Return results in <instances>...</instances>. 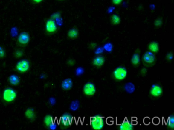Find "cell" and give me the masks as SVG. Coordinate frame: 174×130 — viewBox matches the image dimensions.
<instances>
[{
    "label": "cell",
    "instance_id": "6da1fadb",
    "mask_svg": "<svg viewBox=\"0 0 174 130\" xmlns=\"http://www.w3.org/2000/svg\"><path fill=\"white\" fill-rule=\"evenodd\" d=\"M17 96L16 92L11 88H7L4 91L3 99L7 102H11L16 99Z\"/></svg>",
    "mask_w": 174,
    "mask_h": 130
},
{
    "label": "cell",
    "instance_id": "7a4b0ae2",
    "mask_svg": "<svg viewBox=\"0 0 174 130\" xmlns=\"http://www.w3.org/2000/svg\"><path fill=\"white\" fill-rule=\"evenodd\" d=\"M30 41V36L26 32H23L19 34L17 40V43L19 46L24 47L28 44Z\"/></svg>",
    "mask_w": 174,
    "mask_h": 130
},
{
    "label": "cell",
    "instance_id": "3957f363",
    "mask_svg": "<svg viewBox=\"0 0 174 130\" xmlns=\"http://www.w3.org/2000/svg\"><path fill=\"white\" fill-rule=\"evenodd\" d=\"M29 68V62L28 60L26 59L19 61L16 65V70L19 72H25L28 71Z\"/></svg>",
    "mask_w": 174,
    "mask_h": 130
},
{
    "label": "cell",
    "instance_id": "277c9868",
    "mask_svg": "<svg viewBox=\"0 0 174 130\" xmlns=\"http://www.w3.org/2000/svg\"><path fill=\"white\" fill-rule=\"evenodd\" d=\"M127 74V71L125 68L120 67L117 68L114 70V75L116 79L119 80L123 79Z\"/></svg>",
    "mask_w": 174,
    "mask_h": 130
},
{
    "label": "cell",
    "instance_id": "5b68a950",
    "mask_svg": "<svg viewBox=\"0 0 174 130\" xmlns=\"http://www.w3.org/2000/svg\"><path fill=\"white\" fill-rule=\"evenodd\" d=\"M83 90L84 94L88 96H92L95 94L96 88L93 83L88 82L84 85Z\"/></svg>",
    "mask_w": 174,
    "mask_h": 130
},
{
    "label": "cell",
    "instance_id": "8992f818",
    "mask_svg": "<svg viewBox=\"0 0 174 130\" xmlns=\"http://www.w3.org/2000/svg\"><path fill=\"white\" fill-rule=\"evenodd\" d=\"M91 126L95 129H100L103 127L102 119L100 117H94L91 120Z\"/></svg>",
    "mask_w": 174,
    "mask_h": 130
},
{
    "label": "cell",
    "instance_id": "52a82bcc",
    "mask_svg": "<svg viewBox=\"0 0 174 130\" xmlns=\"http://www.w3.org/2000/svg\"><path fill=\"white\" fill-rule=\"evenodd\" d=\"M46 27L47 31L49 33H54L57 30V26L55 22L52 19H49L47 21Z\"/></svg>",
    "mask_w": 174,
    "mask_h": 130
},
{
    "label": "cell",
    "instance_id": "ba28073f",
    "mask_svg": "<svg viewBox=\"0 0 174 130\" xmlns=\"http://www.w3.org/2000/svg\"><path fill=\"white\" fill-rule=\"evenodd\" d=\"M150 92L153 96L158 97L162 93V88L158 85H153L151 88Z\"/></svg>",
    "mask_w": 174,
    "mask_h": 130
},
{
    "label": "cell",
    "instance_id": "9c48e42d",
    "mask_svg": "<svg viewBox=\"0 0 174 130\" xmlns=\"http://www.w3.org/2000/svg\"><path fill=\"white\" fill-rule=\"evenodd\" d=\"M143 60L146 63H152L155 60V56L153 53L147 51L144 54L143 57Z\"/></svg>",
    "mask_w": 174,
    "mask_h": 130
},
{
    "label": "cell",
    "instance_id": "30bf717a",
    "mask_svg": "<svg viewBox=\"0 0 174 130\" xmlns=\"http://www.w3.org/2000/svg\"><path fill=\"white\" fill-rule=\"evenodd\" d=\"M105 61V58L103 56L99 55L96 56L93 59V63L94 66L97 67H100L104 64Z\"/></svg>",
    "mask_w": 174,
    "mask_h": 130
},
{
    "label": "cell",
    "instance_id": "8fae6325",
    "mask_svg": "<svg viewBox=\"0 0 174 130\" xmlns=\"http://www.w3.org/2000/svg\"><path fill=\"white\" fill-rule=\"evenodd\" d=\"M73 81L69 78L64 79L61 84L62 88L64 90H70L73 87Z\"/></svg>",
    "mask_w": 174,
    "mask_h": 130
},
{
    "label": "cell",
    "instance_id": "7c38bea8",
    "mask_svg": "<svg viewBox=\"0 0 174 130\" xmlns=\"http://www.w3.org/2000/svg\"><path fill=\"white\" fill-rule=\"evenodd\" d=\"M68 35L69 38L72 39H74L78 37L79 32L76 28L71 29L68 32Z\"/></svg>",
    "mask_w": 174,
    "mask_h": 130
},
{
    "label": "cell",
    "instance_id": "4fadbf2b",
    "mask_svg": "<svg viewBox=\"0 0 174 130\" xmlns=\"http://www.w3.org/2000/svg\"><path fill=\"white\" fill-rule=\"evenodd\" d=\"M9 81L10 84L15 85L19 84L20 82V79L17 75H12L9 77Z\"/></svg>",
    "mask_w": 174,
    "mask_h": 130
},
{
    "label": "cell",
    "instance_id": "5bb4252c",
    "mask_svg": "<svg viewBox=\"0 0 174 130\" xmlns=\"http://www.w3.org/2000/svg\"><path fill=\"white\" fill-rule=\"evenodd\" d=\"M149 48L152 52H157L159 50L158 44L155 42L151 43L149 46Z\"/></svg>",
    "mask_w": 174,
    "mask_h": 130
},
{
    "label": "cell",
    "instance_id": "9a60e30c",
    "mask_svg": "<svg viewBox=\"0 0 174 130\" xmlns=\"http://www.w3.org/2000/svg\"><path fill=\"white\" fill-rule=\"evenodd\" d=\"M111 22L114 25H117L120 23V18L117 15L113 14L111 17Z\"/></svg>",
    "mask_w": 174,
    "mask_h": 130
},
{
    "label": "cell",
    "instance_id": "2e32d148",
    "mask_svg": "<svg viewBox=\"0 0 174 130\" xmlns=\"http://www.w3.org/2000/svg\"><path fill=\"white\" fill-rule=\"evenodd\" d=\"M125 89L128 93H132L134 92L135 89V86L133 83L129 82L125 85Z\"/></svg>",
    "mask_w": 174,
    "mask_h": 130
},
{
    "label": "cell",
    "instance_id": "e0dca14e",
    "mask_svg": "<svg viewBox=\"0 0 174 130\" xmlns=\"http://www.w3.org/2000/svg\"><path fill=\"white\" fill-rule=\"evenodd\" d=\"M25 115L27 118L30 119H32L35 117L34 110L31 108L27 109L25 112Z\"/></svg>",
    "mask_w": 174,
    "mask_h": 130
},
{
    "label": "cell",
    "instance_id": "ac0fdd59",
    "mask_svg": "<svg viewBox=\"0 0 174 130\" xmlns=\"http://www.w3.org/2000/svg\"><path fill=\"white\" fill-rule=\"evenodd\" d=\"M44 124L47 126L50 127L52 125L54 124L53 122V119L50 116H47L44 119Z\"/></svg>",
    "mask_w": 174,
    "mask_h": 130
},
{
    "label": "cell",
    "instance_id": "d6986e66",
    "mask_svg": "<svg viewBox=\"0 0 174 130\" xmlns=\"http://www.w3.org/2000/svg\"><path fill=\"white\" fill-rule=\"evenodd\" d=\"M131 62L135 65H138L140 63V57L138 54H134L131 59Z\"/></svg>",
    "mask_w": 174,
    "mask_h": 130
},
{
    "label": "cell",
    "instance_id": "ffe728a7",
    "mask_svg": "<svg viewBox=\"0 0 174 130\" xmlns=\"http://www.w3.org/2000/svg\"><path fill=\"white\" fill-rule=\"evenodd\" d=\"M132 128V125L127 121L124 122L120 126V129L123 130H130Z\"/></svg>",
    "mask_w": 174,
    "mask_h": 130
},
{
    "label": "cell",
    "instance_id": "44dd1931",
    "mask_svg": "<svg viewBox=\"0 0 174 130\" xmlns=\"http://www.w3.org/2000/svg\"><path fill=\"white\" fill-rule=\"evenodd\" d=\"M79 102L77 101H74L72 102L70 105V108L73 111H76L79 108Z\"/></svg>",
    "mask_w": 174,
    "mask_h": 130
},
{
    "label": "cell",
    "instance_id": "7402d4cb",
    "mask_svg": "<svg viewBox=\"0 0 174 130\" xmlns=\"http://www.w3.org/2000/svg\"><path fill=\"white\" fill-rule=\"evenodd\" d=\"M24 55V51L21 49H17L14 53V56L16 58H21Z\"/></svg>",
    "mask_w": 174,
    "mask_h": 130
},
{
    "label": "cell",
    "instance_id": "603a6c76",
    "mask_svg": "<svg viewBox=\"0 0 174 130\" xmlns=\"http://www.w3.org/2000/svg\"><path fill=\"white\" fill-rule=\"evenodd\" d=\"M6 55V51L2 46H0V58H3Z\"/></svg>",
    "mask_w": 174,
    "mask_h": 130
},
{
    "label": "cell",
    "instance_id": "cb8c5ba5",
    "mask_svg": "<svg viewBox=\"0 0 174 130\" xmlns=\"http://www.w3.org/2000/svg\"><path fill=\"white\" fill-rule=\"evenodd\" d=\"M153 123L155 125H158L160 122V120L158 117L154 118L152 120Z\"/></svg>",
    "mask_w": 174,
    "mask_h": 130
},
{
    "label": "cell",
    "instance_id": "d4e9b609",
    "mask_svg": "<svg viewBox=\"0 0 174 130\" xmlns=\"http://www.w3.org/2000/svg\"><path fill=\"white\" fill-rule=\"evenodd\" d=\"M106 123L109 125L113 124L114 122V119L110 117H108L106 120Z\"/></svg>",
    "mask_w": 174,
    "mask_h": 130
},
{
    "label": "cell",
    "instance_id": "484cf974",
    "mask_svg": "<svg viewBox=\"0 0 174 130\" xmlns=\"http://www.w3.org/2000/svg\"><path fill=\"white\" fill-rule=\"evenodd\" d=\"M151 122L150 119L148 117H146L144 118V123L145 125H147L150 124Z\"/></svg>",
    "mask_w": 174,
    "mask_h": 130
},
{
    "label": "cell",
    "instance_id": "4316f807",
    "mask_svg": "<svg viewBox=\"0 0 174 130\" xmlns=\"http://www.w3.org/2000/svg\"><path fill=\"white\" fill-rule=\"evenodd\" d=\"M49 103L51 105H54L56 103V100L54 98L52 97L50 98Z\"/></svg>",
    "mask_w": 174,
    "mask_h": 130
},
{
    "label": "cell",
    "instance_id": "83f0119b",
    "mask_svg": "<svg viewBox=\"0 0 174 130\" xmlns=\"http://www.w3.org/2000/svg\"><path fill=\"white\" fill-rule=\"evenodd\" d=\"M123 0H112L113 3L115 5L120 4Z\"/></svg>",
    "mask_w": 174,
    "mask_h": 130
},
{
    "label": "cell",
    "instance_id": "f1b7e54d",
    "mask_svg": "<svg viewBox=\"0 0 174 130\" xmlns=\"http://www.w3.org/2000/svg\"><path fill=\"white\" fill-rule=\"evenodd\" d=\"M33 1L37 3H40L43 1V0H33Z\"/></svg>",
    "mask_w": 174,
    "mask_h": 130
},
{
    "label": "cell",
    "instance_id": "f546056e",
    "mask_svg": "<svg viewBox=\"0 0 174 130\" xmlns=\"http://www.w3.org/2000/svg\"><path fill=\"white\" fill-rule=\"evenodd\" d=\"M68 63L69 65H73L74 63V62L73 60H71L69 61Z\"/></svg>",
    "mask_w": 174,
    "mask_h": 130
}]
</instances>
